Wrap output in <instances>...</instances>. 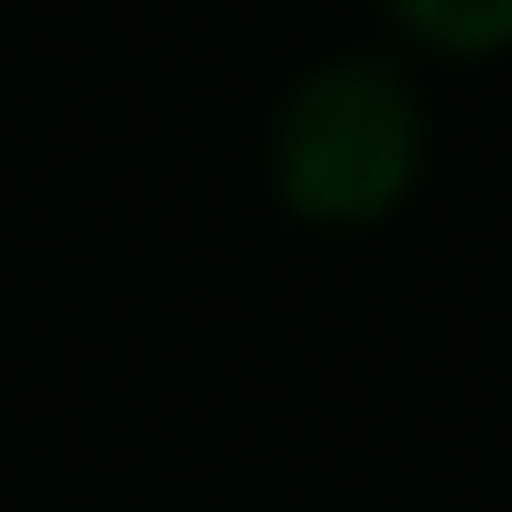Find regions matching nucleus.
<instances>
[{"label":"nucleus","instance_id":"1","mask_svg":"<svg viewBox=\"0 0 512 512\" xmlns=\"http://www.w3.org/2000/svg\"><path fill=\"white\" fill-rule=\"evenodd\" d=\"M427 86L389 48H332L266 114V190L294 228L370 238L427 181Z\"/></svg>","mask_w":512,"mask_h":512},{"label":"nucleus","instance_id":"2","mask_svg":"<svg viewBox=\"0 0 512 512\" xmlns=\"http://www.w3.org/2000/svg\"><path fill=\"white\" fill-rule=\"evenodd\" d=\"M380 10L418 57H446V67L512 57V0H380Z\"/></svg>","mask_w":512,"mask_h":512}]
</instances>
